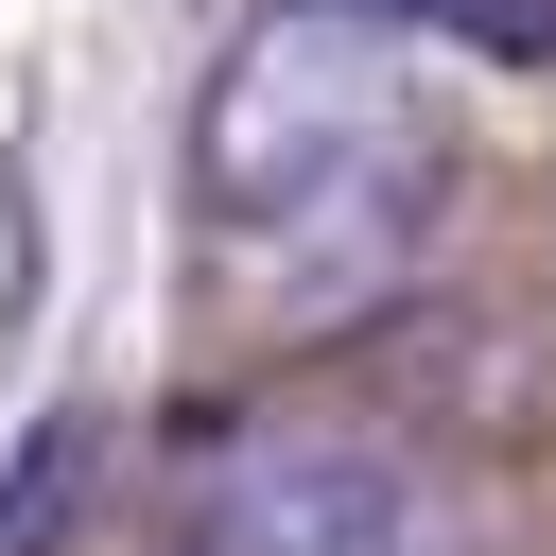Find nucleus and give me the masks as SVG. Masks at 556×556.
Returning <instances> with one entry per match:
<instances>
[{
	"label": "nucleus",
	"mask_w": 556,
	"mask_h": 556,
	"mask_svg": "<svg viewBox=\"0 0 556 556\" xmlns=\"http://www.w3.org/2000/svg\"><path fill=\"white\" fill-rule=\"evenodd\" d=\"M174 556H469V486L365 417H226L174 469Z\"/></svg>",
	"instance_id": "2"
},
{
	"label": "nucleus",
	"mask_w": 556,
	"mask_h": 556,
	"mask_svg": "<svg viewBox=\"0 0 556 556\" xmlns=\"http://www.w3.org/2000/svg\"><path fill=\"white\" fill-rule=\"evenodd\" d=\"M452 208V70L382 0H261L191 87V243L261 330H365Z\"/></svg>",
	"instance_id": "1"
}]
</instances>
